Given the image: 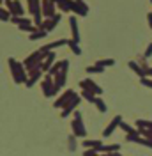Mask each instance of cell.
Returning <instances> with one entry per match:
<instances>
[{
    "label": "cell",
    "instance_id": "cell-1",
    "mask_svg": "<svg viewBox=\"0 0 152 156\" xmlns=\"http://www.w3.org/2000/svg\"><path fill=\"white\" fill-rule=\"evenodd\" d=\"M7 64H9L11 73H12V78H14V82H16V83H25V82L29 80L27 73H25V69H27V68H25L21 62H18L16 58L9 57V58H7Z\"/></svg>",
    "mask_w": 152,
    "mask_h": 156
},
{
    "label": "cell",
    "instance_id": "cell-2",
    "mask_svg": "<svg viewBox=\"0 0 152 156\" xmlns=\"http://www.w3.org/2000/svg\"><path fill=\"white\" fill-rule=\"evenodd\" d=\"M76 98V94H74V90H66L62 96L58 98L57 101H55V107L57 108H64V107H67L73 99Z\"/></svg>",
    "mask_w": 152,
    "mask_h": 156
},
{
    "label": "cell",
    "instance_id": "cell-3",
    "mask_svg": "<svg viewBox=\"0 0 152 156\" xmlns=\"http://www.w3.org/2000/svg\"><path fill=\"white\" fill-rule=\"evenodd\" d=\"M4 4H5V7L11 11L12 16H23L25 11H23V7H21V4H19L18 0H5Z\"/></svg>",
    "mask_w": 152,
    "mask_h": 156
},
{
    "label": "cell",
    "instance_id": "cell-4",
    "mask_svg": "<svg viewBox=\"0 0 152 156\" xmlns=\"http://www.w3.org/2000/svg\"><path fill=\"white\" fill-rule=\"evenodd\" d=\"M57 14V4L50 2V0H43V16L44 18H53Z\"/></svg>",
    "mask_w": 152,
    "mask_h": 156
},
{
    "label": "cell",
    "instance_id": "cell-5",
    "mask_svg": "<svg viewBox=\"0 0 152 156\" xmlns=\"http://www.w3.org/2000/svg\"><path fill=\"white\" fill-rule=\"evenodd\" d=\"M60 18H62V16H60L58 12L55 14V16H53V18H44V21H43V25H41L39 29H44L46 32H51V30H53V29H55V27L58 25V21H60Z\"/></svg>",
    "mask_w": 152,
    "mask_h": 156
},
{
    "label": "cell",
    "instance_id": "cell-6",
    "mask_svg": "<svg viewBox=\"0 0 152 156\" xmlns=\"http://www.w3.org/2000/svg\"><path fill=\"white\" fill-rule=\"evenodd\" d=\"M66 44H69V39H57V41H53V43H50V44H44L43 48H39L43 53H46V55H50L51 51L50 50H55V48H60V46H66Z\"/></svg>",
    "mask_w": 152,
    "mask_h": 156
},
{
    "label": "cell",
    "instance_id": "cell-7",
    "mask_svg": "<svg viewBox=\"0 0 152 156\" xmlns=\"http://www.w3.org/2000/svg\"><path fill=\"white\" fill-rule=\"evenodd\" d=\"M73 12L76 16H87L88 14V5H87L83 0H74V7H73Z\"/></svg>",
    "mask_w": 152,
    "mask_h": 156
},
{
    "label": "cell",
    "instance_id": "cell-8",
    "mask_svg": "<svg viewBox=\"0 0 152 156\" xmlns=\"http://www.w3.org/2000/svg\"><path fill=\"white\" fill-rule=\"evenodd\" d=\"M69 27H71V39L80 43V29H78V18L76 16L69 18Z\"/></svg>",
    "mask_w": 152,
    "mask_h": 156
},
{
    "label": "cell",
    "instance_id": "cell-9",
    "mask_svg": "<svg viewBox=\"0 0 152 156\" xmlns=\"http://www.w3.org/2000/svg\"><path fill=\"white\" fill-rule=\"evenodd\" d=\"M73 129H74L76 136H85V128L81 124V115H80V112L76 114V119H74V122H73Z\"/></svg>",
    "mask_w": 152,
    "mask_h": 156
},
{
    "label": "cell",
    "instance_id": "cell-10",
    "mask_svg": "<svg viewBox=\"0 0 152 156\" xmlns=\"http://www.w3.org/2000/svg\"><path fill=\"white\" fill-rule=\"evenodd\" d=\"M80 85H81V89H83V90H92L94 94H101V92H103V90H101V87H99V85H95L90 78H88V80H83Z\"/></svg>",
    "mask_w": 152,
    "mask_h": 156
},
{
    "label": "cell",
    "instance_id": "cell-11",
    "mask_svg": "<svg viewBox=\"0 0 152 156\" xmlns=\"http://www.w3.org/2000/svg\"><path fill=\"white\" fill-rule=\"evenodd\" d=\"M57 7L62 11V12H71L73 7H74V0H60L57 4Z\"/></svg>",
    "mask_w": 152,
    "mask_h": 156
},
{
    "label": "cell",
    "instance_id": "cell-12",
    "mask_svg": "<svg viewBox=\"0 0 152 156\" xmlns=\"http://www.w3.org/2000/svg\"><path fill=\"white\" fill-rule=\"evenodd\" d=\"M129 68L133 69V71H134V73H136V75H138L140 78H145V76H147V69L143 68V66H140L138 62L131 60V62H129Z\"/></svg>",
    "mask_w": 152,
    "mask_h": 156
},
{
    "label": "cell",
    "instance_id": "cell-13",
    "mask_svg": "<svg viewBox=\"0 0 152 156\" xmlns=\"http://www.w3.org/2000/svg\"><path fill=\"white\" fill-rule=\"evenodd\" d=\"M41 75H43V69H37V71H32V73H29V80L25 82V85H27V87H32V85L37 82L39 78H41Z\"/></svg>",
    "mask_w": 152,
    "mask_h": 156
},
{
    "label": "cell",
    "instance_id": "cell-14",
    "mask_svg": "<svg viewBox=\"0 0 152 156\" xmlns=\"http://www.w3.org/2000/svg\"><path fill=\"white\" fill-rule=\"evenodd\" d=\"M53 64H55V51H51V53L44 58V62H43V71H46V73H48V71L51 69Z\"/></svg>",
    "mask_w": 152,
    "mask_h": 156
},
{
    "label": "cell",
    "instance_id": "cell-15",
    "mask_svg": "<svg viewBox=\"0 0 152 156\" xmlns=\"http://www.w3.org/2000/svg\"><path fill=\"white\" fill-rule=\"evenodd\" d=\"M62 69H64V60H60V62H55V64L51 66V69L48 71V75H50V76H57V75L60 73V71H62Z\"/></svg>",
    "mask_w": 152,
    "mask_h": 156
},
{
    "label": "cell",
    "instance_id": "cell-16",
    "mask_svg": "<svg viewBox=\"0 0 152 156\" xmlns=\"http://www.w3.org/2000/svg\"><path fill=\"white\" fill-rule=\"evenodd\" d=\"M78 103H80V98L76 96L74 99H73V101H71V103H69V105H67L66 108H64V112H62V117L69 115V114H71V112H73V110H74V107H76V105H78Z\"/></svg>",
    "mask_w": 152,
    "mask_h": 156
},
{
    "label": "cell",
    "instance_id": "cell-17",
    "mask_svg": "<svg viewBox=\"0 0 152 156\" xmlns=\"http://www.w3.org/2000/svg\"><path fill=\"white\" fill-rule=\"evenodd\" d=\"M48 36V32L44 29H39L37 27V30L36 32H32V36H29V39L30 41H36V39H43V37H46Z\"/></svg>",
    "mask_w": 152,
    "mask_h": 156
},
{
    "label": "cell",
    "instance_id": "cell-18",
    "mask_svg": "<svg viewBox=\"0 0 152 156\" xmlns=\"http://www.w3.org/2000/svg\"><path fill=\"white\" fill-rule=\"evenodd\" d=\"M120 121H122L120 117H115L113 121L110 122V126H108V128L105 129V133H103V135H106V136H108V135H112V131H113L115 128H117V124H120Z\"/></svg>",
    "mask_w": 152,
    "mask_h": 156
},
{
    "label": "cell",
    "instance_id": "cell-19",
    "mask_svg": "<svg viewBox=\"0 0 152 156\" xmlns=\"http://www.w3.org/2000/svg\"><path fill=\"white\" fill-rule=\"evenodd\" d=\"M69 48H71V51L74 53V55H81V48H80V43H76V41H73V39H69V44H67Z\"/></svg>",
    "mask_w": 152,
    "mask_h": 156
},
{
    "label": "cell",
    "instance_id": "cell-20",
    "mask_svg": "<svg viewBox=\"0 0 152 156\" xmlns=\"http://www.w3.org/2000/svg\"><path fill=\"white\" fill-rule=\"evenodd\" d=\"M11 18H12L11 11L5 9V7H0V20H2V21H11Z\"/></svg>",
    "mask_w": 152,
    "mask_h": 156
},
{
    "label": "cell",
    "instance_id": "cell-21",
    "mask_svg": "<svg viewBox=\"0 0 152 156\" xmlns=\"http://www.w3.org/2000/svg\"><path fill=\"white\" fill-rule=\"evenodd\" d=\"M85 71L88 73V75H97V73H103V71H105V68H101V66L94 64V66H87Z\"/></svg>",
    "mask_w": 152,
    "mask_h": 156
},
{
    "label": "cell",
    "instance_id": "cell-22",
    "mask_svg": "<svg viewBox=\"0 0 152 156\" xmlns=\"http://www.w3.org/2000/svg\"><path fill=\"white\" fill-rule=\"evenodd\" d=\"M95 64H97V66H101V68H110V66H113V64H115V60H113V58H101V60H97Z\"/></svg>",
    "mask_w": 152,
    "mask_h": 156
},
{
    "label": "cell",
    "instance_id": "cell-23",
    "mask_svg": "<svg viewBox=\"0 0 152 156\" xmlns=\"http://www.w3.org/2000/svg\"><path fill=\"white\" fill-rule=\"evenodd\" d=\"M81 94H83V98H85L87 101H90V103H94V101H95V96H94V92H92V90H83Z\"/></svg>",
    "mask_w": 152,
    "mask_h": 156
},
{
    "label": "cell",
    "instance_id": "cell-24",
    "mask_svg": "<svg viewBox=\"0 0 152 156\" xmlns=\"http://www.w3.org/2000/svg\"><path fill=\"white\" fill-rule=\"evenodd\" d=\"M95 105H97V108H99V112H106V107H105V103L99 99V98H95V101H94Z\"/></svg>",
    "mask_w": 152,
    "mask_h": 156
},
{
    "label": "cell",
    "instance_id": "cell-25",
    "mask_svg": "<svg viewBox=\"0 0 152 156\" xmlns=\"http://www.w3.org/2000/svg\"><path fill=\"white\" fill-rule=\"evenodd\" d=\"M152 55V43H149V46H147V50H145V53H143V57L149 58Z\"/></svg>",
    "mask_w": 152,
    "mask_h": 156
},
{
    "label": "cell",
    "instance_id": "cell-26",
    "mask_svg": "<svg viewBox=\"0 0 152 156\" xmlns=\"http://www.w3.org/2000/svg\"><path fill=\"white\" fill-rule=\"evenodd\" d=\"M120 128H122L124 131H127V133H133L131 126H129V124H126V122H122V121H120Z\"/></svg>",
    "mask_w": 152,
    "mask_h": 156
},
{
    "label": "cell",
    "instance_id": "cell-27",
    "mask_svg": "<svg viewBox=\"0 0 152 156\" xmlns=\"http://www.w3.org/2000/svg\"><path fill=\"white\" fill-rule=\"evenodd\" d=\"M142 83H143V85H147V87H150V89H152V80H150V78H142Z\"/></svg>",
    "mask_w": 152,
    "mask_h": 156
},
{
    "label": "cell",
    "instance_id": "cell-28",
    "mask_svg": "<svg viewBox=\"0 0 152 156\" xmlns=\"http://www.w3.org/2000/svg\"><path fill=\"white\" fill-rule=\"evenodd\" d=\"M147 21H149V27L152 29V12H149V14H147Z\"/></svg>",
    "mask_w": 152,
    "mask_h": 156
},
{
    "label": "cell",
    "instance_id": "cell-29",
    "mask_svg": "<svg viewBox=\"0 0 152 156\" xmlns=\"http://www.w3.org/2000/svg\"><path fill=\"white\" fill-rule=\"evenodd\" d=\"M27 4H29V12H30L32 7H34V0H27Z\"/></svg>",
    "mask_w": 152,
    "mask_h": 156
},
{
    "label": "cell",
    "instance_id": "cell-30",
    "mask_svg": "<svg viewBox=\"0 0 152 156\" xmlns=\"http://www.w3.org/2000/svg\"><path fill=\"white\" fill-rule=\"evenodd\" d=\"M147 76H152V68L147 69Z\"/></svg>",
    "mask_w": 152,
    "mask_h": 156
},
{
    "label": "cell",
    "instance_id": "cell-31",
    "mask_svg": "<svg viewBox=\"0 0 152 156\" xmlns=\"http://www.w3.org/2000/svg\"><path fill=\"white\" fill-rule=\"evenodd\" d=\"M50 2H53V4H58V2H60V0H50Z\"/></svg>",
    "mask_w": 152,
    "mask_h": 156
},
{
    "label": "cell",
    "instance_id": "cell-32",
    "mask_svg": "<svg viewBox=\"0 0 152 156\" xmlns=\"http://www.w3.org/2000/svg\"><path fill=\"white\" fill-rule=\"evenodd\" d=\"M2 2H5V0H2Z\"/></svg>",
    "mask_w": 152,
    "mask_h": 156
},
{
    "label": "cell",
    "instance_id": "cell-33",
    "mask_svg": "<svg viewBox=\"0 0 152 156\" xmlns=\"http://www.w3.org/2000/svg\"><path fill=\"white\" fill-rule=\"evenodd\" d=\"M150 2H152V0H150Z\"/></svg>",
    "mask_w": 152,
    "mask_h": 156
}]
</instances>
